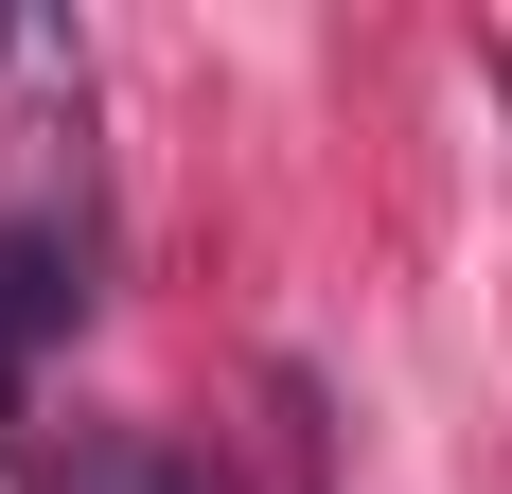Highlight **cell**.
I'll use <instances>...</instances> for the list:
<instances>
[{"instance_id":"cell-1","label":"cell","mask_w":512,"mask_h":494,"mask_svg":"<svg viewBox=\"0 0 512 494\" xmlns=\"http://www.w3.org/2000/svg\"><path fill=\"white\" fill-rule=\"evenodd\" d=\"M71 300H89L71 247H53V230H0V424H18V389H36V353L71 336Z\"/></svg>"},{"instance_id":"cell-2","label":"cell","mask_w":512,"mask_h":494,"mask_svg":"<svg viewBox=\"0 0 512 494\" xmlns=\"http://www.w3.org/2000/svg\"><path fill=\"white\" fill-rule=\"evenodd\" d=\"M36 494H195V477H177L159 442H124V424H71V459H53Z\"/></svg>"}]
</instances>
